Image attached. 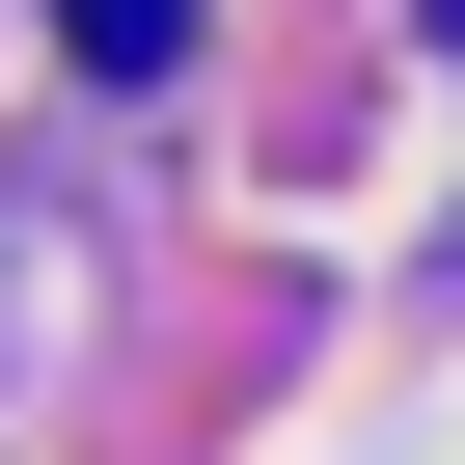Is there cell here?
Listing matches in <instances>:
<instances>
[{
    "label": "cell",
    "instance_id": "cell-2",
    "mask_svg": "<svg viewBox=\"0 0 465 465\" xmlns=\"http://www.w3.org/2000/svg\"><path fill=\"white\" fill-rule=\"evenodd\" d=\"M438 28H465V0H438Z\"/></svg>",
    "mask_w": 465,
    "mask_h": 465
},
{
    "label": "cell",
    "instance_id": "cell-1",
    "mask_svg": "<svg viewBox=\"0 0 465 465\" xmlns=\"http://www.w3.org/2000/svg\"><path fill=\"white\" fill-rule=\"evenodd\" d=\"M55 28H83L110 83H164V55H192V0H55Z\"/></svg>",
    "mask_w": 465,
    "mask_h": 465
}]
</instances>
